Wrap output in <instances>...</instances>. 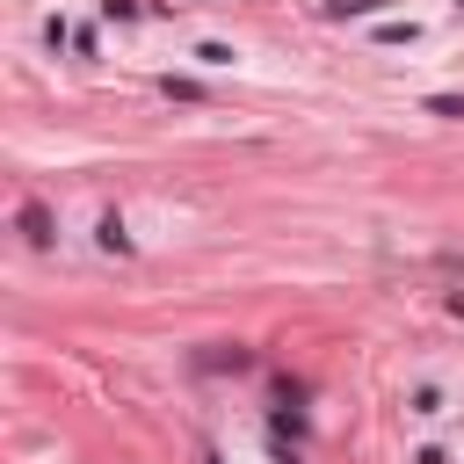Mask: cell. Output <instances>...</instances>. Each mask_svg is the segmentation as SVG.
<instances>
[{"instance_id":"3957f363","label":"cell","mask_w":464,"mask_h":464,"mask_svg":"<svg viewBox=\"0 0 464 464\" xmlns=\"http://www.w3.org/2000/svg\"><path fill=\"white\" fill-rule=\"evenodd\" d=\"M428 116H450V123H457V116H464V94H428Z\"/></svg>"},{"instance_id":"277c9868","label":"cell","mask_w":464,"mask_h":464,"mask_svg":"<svg viewBox=\"0 0 464 464\" xmlns=\"http://www.w3.org/2000/svg\"><path fill=\"white\" fill-rule=\"evenodd\" d=\"M377 7H392V0H334V14L348 22V14H377Z\"/></svg>"},{"instance_id":"6da1fadb","label":"cell","mask_w":464,"mask_h":464,"mask_svg":"<svg viewBox=\"0 0 464 464\" xmlns=\"http://www.w3.org/2000/svg\"><path fill=\"white\" fill-rule=\"evenodd\" d=\"M14 225H22V239H29V246H51V239H58V218H51L44 203H22V218H14Z\"/></svg>"},{"instance_id":"7a4b0ae2","label":"cell","mask_w":464,"mask_h":464,"mask_svg":"<svg viewBox=\"0 0 464 464\" xmlns=\"http://www.w3.org/2000/svg\"><path fill=\"white\" fill-rule=\"evenodd\" d=\"M94 239H102V246H109V254H130V232H123V225H116V218H102V232H94Z\"/></svg>"}]
</instances>
